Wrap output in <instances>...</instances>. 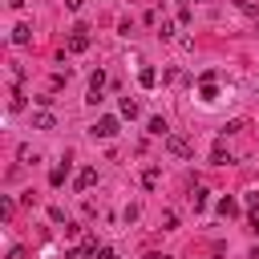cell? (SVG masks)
Listing matches in <instances>:
<instances>
[{"label": "cell", "instance_id": "1", "mask_svg": "<svg viewBox=\"0 0 259 259\" xmlns=\"http://www.w3.org/2000/svg\"><path fill=\"white\" fill-rule=\"evenodd\" d=\"M65 49H69V53H85V49H89V28H85V24H77V28L69 32Z\"/></svg>", "mask_w": 259, "mask_h": 259}, {"label": "cell", "instance_id": "2", "mask_svg": "<svg viewBox=\"0 0 259 259\" xmlns=\"http://www.w3.org/2000/svg\"><path fill=\"white\" fill-rule=\"evenodd\" d=\"M117 130H121V121H117V117H97L89 134H93V138H113Z\"/></svg>", "mask_w": 259, "mask_h": 259}, {"label": "cell", "instance_id": "3", "mask_svg": "<svg viewBox=\"0 0 259 259\" xmlns=\"http://www.w3.org/2000/svg\"><path fill=\"white\" fill-rule=\"evenodd\" d=\"M166 150H170L174 158H190V142H186L182 134H166Z\"/></svg>", "mask_w": 259, "mask_h": 259}, {"label": "cell", "instance_id": "4", "mask_svg": "<svg viewBox=\"0 0 259 259\" xmlns=\"http://www.w3.org/2000/svg\"><path fill=\"white\" fill-rule=\"evenodd\" d=\"M32 125H36V130H53V125H57V117H53L49 109H40V113H32Z\"/></svg>", "mask_w": 259, "mask_h": 259}, {"label": "cell", "instance_id": "5", "mask_svg": "<svg viewBox=\"0 0 259 259\" xmlns=\"http://www.w3.org/2000/svg\"><path fill=\"white\" fill-rule=\"evenodd\" d=\"M93 182H97V170H93V166H85V170L77 174V190H89Z\"/></svg>", "mask_w": 259, "mask_h": 259}, {"label": "cell", "instance_id": "6", "mask_svg": "<svg viewBox=\"0 0 259 259\" xmlns=\"http://www.w3.org/2000/svg\"><path fill=\"white\" fill-rule=\"evenodd\" d=\"M28 40H32V28L28 24H16L12 28V45H28Z\"/></svg>", "mask_w": 259, "mask_h": 259}, {"label": "cell", "instance_id": "7", "mask_svg": "<svg viewBox=\"0 0 259 259\" xmlns=\"http://www.w3.org/2000/svg\"><path fill=\"white\" fill-rule=\"evenodd\" d=\"M138 81H142V89H154L158 85V73L154 69H138Z\"/></svg>", "mask_w": 259, "mask_h": 259}, {"label": "cell", "instance_id": "8", "mask_svg": "<svg viewBox=\"0 0 259 259\" xmlns=\"http://www.w3.org/2000/svg\"><path fill=\"white\" fill-rule=\"evenodd\" d=\"M121 117H130V121L138 117V101L134 97H121Z\"/></svg>", "mask_w": 259, "mask_h": 259}, {"label": "cell", "instance_id": "9", "mask_svg": "<svg viewBox=\"0 0 259 259\" xmlns=\"http://www.w3.org/2000/svg\"><path fill=\"white\" fill-rule=\"evenodd\" d=\"M150 134H154V138H166V134H170V130H166V117H150Z\"/></svg>", "mask_w": 259, "mask_h": 259}, {"label": "cell", "instance_id": "10", "mask_svg": "<svg viewBox=\"0 0 259 259\" xmlns=\"http://www.w3.org/2000/svg\"><path fill=\"white\" fill-rule=\"evenodd\" d=\"M190 202H194V210H202L206 206V186H194L190 190Z\"/></svg>", "mask_w": 259, "mask_h": 259}, {"label": "cell", "instance_id": "11", "mask_svg": "<svg viewBox=\"0 0 259 259\" xmlns=\"http://www.w3.org/2000/svg\"><path fill=\"white\" fill-rule=\"evenodd\" d=\"M219 214H223V219L239 214V202H235V198H223V202H219Z\"/></svg>", "mask_w": 259, "mask_h": 259}, {"label": "cell", "instance_id": "12", "mask_svg": "<svg viewBox=\"0 0 259 259\" xmlns=\"http://www.w3.org/2000/svg\"><path fill=\"white\" fill-rule=\"evenodd\" d=\"M210 162H214V166H227V162H231V154H227L223 146H214V150H210Z\"/></svg>", "mask_w": 259, "mask_h": 259}, {"label": "cell", "instance_id": "13", "mask_svg": "<svg viewBox=\"0 0 259 259\" xmlns=\"http://www.w3.org/2000/svg\"><path fill=\"white\" fill-rule=\"evenodd\" d=\"M101 85H105V73H101V69H97V73H93V77H89V93H101Z\"/></svg>", "mask_w": 259, "mask_h": 259}, {"label": "cell", "instance_id": "14", "mask_svg": "<svg viewBox=\"0 0 259 259\" xmlns=\"http://www.w3.org/2000/svg\"><path fill=\"white\" fill-rule=\"evenodd\" d=\"M65 174H69V166H57V170L49 174V182H53V186H61V182H65Z\"/></svg>", "mask_w": 259, "mask_h": 259}, {"label": "cell", "instance_id": "15", "mask_svg": "<svg viewBox=\"0 0 259 259\" xmlns=\"http://www.w3.org/2000/svg\"><path fill=\"white\" fill-rule=\"evenodd\" d=\"M158 36H162V40H170V36H174V24H170V20H162V28H158Z\"/></svg>", "mask_w": 259, "mask_h": 259}, {"label": "cell", "instance_id": "16", "mask_svg": "<svg viewBox=\"0 0 259 259\" xmlns=\"http://www.w3.org/2000/svg\"><path fill=\"white\" fill-rule=\"evenodd\" d=\"M93 259H117V255H113L109 247H97V255H93Z\"/></svg>", "mask_w": 259, "mask_h": 259}, {"label": "cell", "instance_id": "17", "mask_svg": "<svg viewBox=\"0 0 259 259\" xmlns=\"http://www.w3.org/2000/svg\"><path fill=\"white\" fill-rule=\"evenodd\" d=\"M8 259H24V247H12V251H8Z\"/></svg>", "mask_w": 259, "mask_h": 259}, {"label": "cell", "instance_id": "18", "mask_svg": "<svg viewBox=\"0 0 259 259\" xmlns=\"http://www.w3.org/2000/svg\"><path fill=\"white\" fill-rule=\"evenodd\" d=\"M65 8H69V12H77V8H81V0H65Z\"/></svg>", "mask_w": 259, "mask_h": 259}]
</instances>
